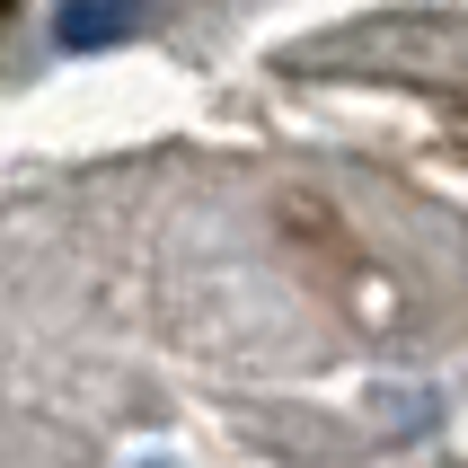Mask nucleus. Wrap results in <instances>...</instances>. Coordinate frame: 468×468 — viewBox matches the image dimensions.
I'll return each instance as SVG.
<instances>
[{"mask_svg": "<svg viewBox=\"0 0 468 468\" xmlns=\"http://www.w3.org/2000/svg\"><path fill=\"white\" fill-rule=\"evenodd\" d=\"M124 27H133V0H62L53 36L71 53H89V45H106V36H124Z\"/></svg>", "mask_w": 468, "mask_h": 468, "instance_id": "1", "label": "nucleus"}]
</instances>
